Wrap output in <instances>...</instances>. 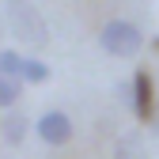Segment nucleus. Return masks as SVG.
Instances as JSON below:
<instances>
[{
  "label": "nucleus",
  "mask_w": 159,
  "mask_h": 159,
  "mask_svg": "<svg viewBox=\"0 0 159 159\" xmlns=\"http://www.w3.org/2000/svg\"><path fill=\"white\" fill-rule=\"evenodd\" d=\"M98 46L110 57H136L144 49V30L133 23V19H110V23L98 30Z\"/></svg>",
  "instance_id": "obj_2"
},
{
  "label": "nucleus",
  "mask_w": 159,
  "mask_h": 159,
  "mask_svg": "<svg viewBox=\"0 0 159 159\" xmlns=\"http://www.w3.org/2000/svg\"><path fill=\"white\" fill-rule=\"evenodd\" d=\"M148 125H152V133L159 136V102H155V114H152V121H148Z\"/></svg>",
  "instance_id": "obj_10"
},
{
  "label": "nucleus",
  "mask_w": 159,
  "mask_h": 159,
  "mask_svg": "<svg viewBox=\"0 0 159 159\" xmlns=\"http://www.w3.org/2000/svg\"><path fill=\"white\" fill-rule=\"evenodd\" d=\"M19 95H23V84L11 76H0V110H11L19 102Z\"/></svg>",
  "instance_id": "obj_8"
},
{
  "label": "nucleus",
  "mask_w": 159,
  "mask_h": 159,
  "mask_svg": "<svg viewBox=\"0 0 159 159\" xmlns=\"http://www.w3.org/2000/svg\"><path fill=\"white\" fill-rule=\"evenodd\" d=\"M129 110L140 117V121H152V114H155V91H152V76H148L144 68L129 80Z\"/></svg>",
  "instance_id": "obj_4"
},
{
  "label": "nucleus",
  "mask_w": 159,
  "mask_h": 159,
  "mask_svg": "<svg viewBox=\"0 0 159 159\" xmlns=\"http://www.w3.org/2000/svg\"><path fill=\"white\" fill-rule=\"evenodd\" d=\"M155 49H159V38H155Z\"/></svg>",
  "instance_id": "obj_11"
},
{
  "label": "nucleus",
  "mask_w": 159,
  "mask_h": 159,
  "mask_svg": "<svg viewBox=\"0 0 159 159\" xmlns=\"http://www.w3.org/2000/svg\"><path fill=\"white\" fill-rule=\"evenodd\" d=\"M19 65H23V53H15V49H0V76L19 80Z\"/></svg>",
  "instance_id": "obj_9"
},
{
  "label": "nucleus",
  "mask_w": 159,
  "mask_h": 159,
  "mask_svg": "<svg viewBox=\"0 0 159 159\" xmlns=\"http://www.w3.org/2000/svg\"><path fill=\"white\" fill-rule=\"evenodd\" d=\"M38 140H46V144H53V148H65L68 140H72V117L65 114V110H46L42 117H38Z\"/></svg>",
  "instance_id": "obj_3"
},
{
  "label": "nucleus",
  "mask_w": 159,
  "mask_h": 159,
  "mask_svg": "<svg viewBox=\"0 0 159 159\" xmlns=\"http://www.w3.org/2000/svg\"><path fill=\"white\" fill-rule=\"evenodd\" d=\"M49 80V65L38 61V57H23L19 65V84H46Z\"/></svg>",
  "instance_id": "obj_7"
},
{
  "label": "nucleus",
  "mask_w": 159,
  "mask_h": 159,
  "mask_svg": "<svg viewBox=\"0 0 159 159\" xmlns=\"http://www.w3.org/2000/svg\"><path fill=\"white\" fill-rule=\"evenodd\" d=\"M27 129H30V121L23 117V110H8V117H4V140L11 148L27 140Z\"/></svg>",
  "instance_id": "obj_6"
},
{
  "label": "nucleus",
  "mask_w": 159,
  "mask_h": 159,
  "mask_svg": "<svg viewBox=\"0 0 159 159\" xmlns=\"http://www.w3.org/2000/svg\"><path fill=\"white\" fill-rule=\"evenodd\" d=\"M8 19H11L15 42H23V46H30V49H42V46L49 42V27H46L42 11H38L30 0H11V4H8Z\"/></svg>",
  "instance_id": "obj_1"
},
{
  "label": "nucleus",
  "mask_w": 159,
  "mask_h": 159,
  "mask_svg": "<svg viewBox=\"0 0 159 159\" xmlns=\"http://www.w3.org/2000/svg\"><path fill=\"white\" fill-rule=\"evenodd\" d=\"M114 159H148V144L140 133H121L114 144Z\"/></svg>",
  "instance_id": "obj_5"
}]
</instances>
